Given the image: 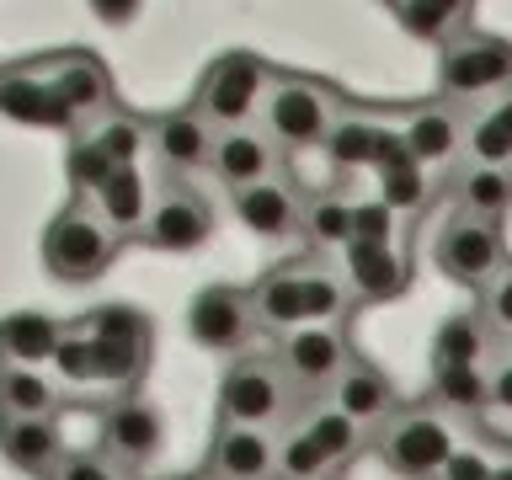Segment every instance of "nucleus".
Returning a JSON list of instances; mask_svg holds the SVG:
<instances>
[{"mask_svg":"<svg viewBox=\"0 0 512 480\" xmlns=\"http://www.w3.org/2000/svg\"><path fill=\"white\" fill-rule=\"evenodd\" d=\"M86 134L102 144V150L118 160V166H134V160L150 150V128H144V118H134V112H118V107H112L107 118H96Z\"/></svg>","mask_w":512,"mask_h":480,"instance_id":"34","label":"nucleus"},{"mask_svg":"<svg viewBox=\"0 0 512 480\" xmlns=\"http://www.w3.org/2000/svg\"><path fill=\"white\" fill-rule=\"evenodd\" d=\"M235 214H240V224H246L251 235L283 240V235H294V230H299L304 198L283 182V176H267V182H256V187H246V192H235Z\"/></svg>","mask_w":512,"mask_h":480,"instance_id":"20","label":"nucleus"},{"mask_svg":"<svg viewBox=\"0 0 512 480\" xmlns=\"http://www.w3.org/2000/svg\"><path fill=\"white\" fill-rule=\"evenodd\" d=\"M400 139H406V155L416 166H443V160H454L464 150V123L448 102H422L406 112Z\"/></svg>","mask_w":512,"mask_h":480,"instance_id":"19","label":"nucleus"},{"mask_svg":"<svg viewBox=\"0 0 512 480\" xmlns=\"http://www.w3.org/2000/svg\"><path fill=\"white\" fill-rule=\"evenodd\" d=\"M336 118H342V102H336V91L326 80L272 70V86L262 102V128L272 134L278 150H315V144H326Z\"/></svg>","mask_w":512,"mask_h":480,"instance_id":"3","label":"nucleus"},{"mask_svg":"<svg viewBox=\"0 0 512 480\" xmlns=\"http://www.w3.org/2000/svg\"><path fill=\"white\" fill-rule=\"evenodd\" d=\"M491 480H512V454H502V459L491 464Z\"/></svg>","mask_w":512,"mask_h":480,"instance_id":"45","label":"nucleus"},{"mask_svg":"<svg viewBox=\"0 0 512 480\" xmlns=\"http://www.w3.org/2000/svg\"><path fill=\"white\" fill-rule=\"evenodd\" d=\"M438 86L443 102H486L512 91V43L475 27L454 32L438 54Z\"/></svg>","mask_w":512,"mask_h":480,"instance_id":"5","label":"nucleus"},{"mask_svg":"<svg viewBox=\"0 0 512 480\" xmlns=\"http://www.w3.org/2000/svg\"><path fill=\"white\" fill-rule=\"evenodd\" d=\"M331 470H342L326 448H320L310 432H304V422L299 427H288V438L278 443V475L283 480H326Z\"/></svg>","mask_w":512,"mask_h":480,"instance_id":"35","label":"nucleus"},{"mask_svg":"<svg viewBox=\"0 0 512 480\" xmlns=\"http://www.w3.org/2000/svg\"><path fill=\"white\" fill-rule=\"evenodd\" d=\"M150 128V155L166 166V176H182V171H198L214 160V128H208L192 107L182 112H160V118H144Z\"/></svg>","mask_w":512,"mask_h":480,"instance_id":"16","label":"nucleus"},{"mask_svg":"<svg viewBox=\"0 0 512 480\" xmlns=\"http://www.w3.org/2000/svg\"><path fill=\"white\" fill-rule=\"evenodd\" d=\"M352 214H358V203L336 198V192H320V198H304L299 230L310 235L315 246H347L352 240Z\"/></svg>","mask_w":512,"mask_h":480,"instance_id":"32","label":"nucleus"},{"mask_svg":"<svg viewBox=\"0 0 512 480\" xmlns=\"http://www.w3.org/2000/svg\"><path fill=\"white\" fill-rule=\"evenodd\" d=\"M176 480H214V475H208V470H198V475H176Z\"/></svg>","mask_w":512,"mask_h":480,"instance_id":"46","label":"nucleus"},{"mask_svg":"<svg viewBox=\"0 0 512 480\" xmlns=\"http://www.w3.org/2000/svg\"><path fill=\"white\" fill-rule=\"evenodd\" d=\"M267 86H272V64L246 54V48H230V54L208 59L203 75H198V91H192V112L224 134V128H246L262 118V102H267Z\"/></svg>","mask_w":512,"mask_h":480,"instance_id":"2","label":"nucleus"},{"mask_svg":"<svg viewBox=\"0 0 512 480\" xmlns=\"http://www.w3.org/2000/svg\"><path fill=\"white\" fill-rule=\"evenodd\" d=\"M432 390H438V400H448V406H459V411L486 406V400H491L486 363H480V368H443V374H432Z\"/></svg>","mask_w":512,"mask_h":480,"instance_id":"38","label":"nucleus"},{"mask_svg":"<svg viewBox=\"0 0 512 480\" xmlns=\"http://www.w3.org/2000/svg\"><path fill=\"white\" fill-rule=\"evenodd\" d=\"M208 235H214V214H208V203L192 187H176L166 176V192L150 198V214H144L139 240H144V246H155V251H198Z\"/></svg>","mask_w":512,"mask_h":480,"instance_id":"13","label":"nucleus"},{"mask_svg":"<svg viewBox=\"0 0 512 480\" xmlns=\"http://www.w3.org/2000/svg\"><path fill=\"white\" fill-rule=\"evenodd\" d=\"M491 454H486V448H454V454H448L443 459V470H438V480H491Z\"/></svg>","mask_w":512,"mask_h":480,"instance_id":"40","label":"nucleus"},{"mask_svg":"<svg viewBox=\"0 0 512 480\" xmlns=\"http://www.w3.org/2000/svg\"><path fill=\"white\" fill-rule=\"evenodd\" d=\"M331 390H336L331 406L342 411V416H352L358 427H374V422H384V416H390V406H395L390 379H384L374 363H358V358H352V363L342 368V379H336Z\"/></svg>","mask_w":512,"mask_h":480,"instance_id":"23","label":"nucleus"},{"mask_svg":"<svg viewBox=\"0 0 512 480\" xmlns=\"http://www.w3.org/2000/svg\"><path fill=\"white\" fill-rule=\"evenodd\" d=\"M54 411H59V390L38 368L0 363V416H54Z\"/></svg>","mask_w":512,"mask_h":480,"instance_id":"27","label":"nucleus"},{"mask_svg":"<svg viewBox=\"0 0 512 480\" xmlns=\"http://www.w3.org/2000/svg\"><path fill=\"white\" fill-rule=\"evenodd\" d=\"M491 400H496V406H507V411H512V363H507L502 374L491 379Z\"/></svg>","mask_w":512,"mask_h":480,"instance_id":"44","label":"nucleus"},{"mask_svg":"<svg viewBox=\"0 0 512 480\" xmlns=\"http://www.w3.org/2000/svg\"><path fill=\"white\" fill-rule=\"evenodd\" d=\"M486 326H502V331H512V267H502L496 278L486 283Z\"/></svg>","mask_w":512,"mask_h":480,"instance_id":"42","label":"nucleus"},{"mask_svg":"<svg viewBox=\"0 0 512 480\" xmlns=\"http://www.w3.org/2000/svg\"><path fill=\"white\" fill-rule=\"evenodd\" d=\"M342 262H347L352 299H368V304L406 294V283H411V262L395 240H347Z\"/></svg>","mask_w":512,"mask_h":480,"instance_id":"15","label":"nucleus"},{"mask_svg":"<svg viewBox=\"0 0 512 480\" xmlns=\"http://www.w3.org/2000/svg\"><path fill=\"white\" fill-rule=\"evenodd\" d=\"M464 150L475 166H512V91L491 96L475 112V123L464 128Z\"/></svg>","mask_w":512,"mask_h":480,"instance_id":"25","label":"nucleus"},{"mask_svg":"<svg viewBox=\"0 0 512 480\" xmlns=\"http://www.w3.org/2000/svg\"><path fill=\"white\" fill-rule=\"evenodd\" d=\"M43 59H48V75H54L59 102L75 118V134H86L96 118H107L112 112V75L102 59L86 54V48H59V54H43Z\"/></svg>","mask_w":512,"mask_h":480,"instance_id":"12","label":"nucleus"},{"mask_svg":"<svg viewBox=\"0 0 512 480\" xmlns=\"http://www.w3.org/2000/svg\"><path fill=\"white\" fill-rule=\"evenodd\" d=\"M432 262H438V272H443L448 283H459V288H486L496 272L507 267L502 224L475 219V214H459V219L438 235V246H432Z\"/></svg>","mask_w":512,"mask_h":480,"instance_id":"8","label":"nucleus"},{"mask_svg":"<svg viewBox=\"0 0 512 480\" xmlns=\"http://www.w3.org/2000/svg\"><path fill=\"white\" fill-rule=\"evenodd\" d=\"M91 203H96V214L112 224V235L123 240V235H139L144 230V214H150V187H144L139 166H118Z\"/></svg>","mask_w":512,"mask_h":480,"instance_id":"24","label":"nucleus"},{"mask_svg":"<svg viewBox=\"0 0 512 480\" xmlns=\"http://www.w3.org/2000/svg\"><path fill=\"white\" fill-rule=\"evenodd\" d=\"M43 480H118L107 470L102 459H91V454H70V448H59V459L48 464V475Z\"/></svg>","mask_w":512,"mask_h":480,"instance_id":"41","label":"nucleus"},{"mask_svg":"<svg viewBox=\"0 0 512 480\" xmlns=\"http://www.w3.org/2000/svg\"><path fill=\"white\" fill-rule=\"evenodd\" d=\"M379 128L374 118H363V112H342V118L331 123V134H326V150L342 171H358V166H374V144H379Z\"/></svg>","mask_w":512,"mask_h":480,"instance_id":"30","label":"nucleus"},{"mask_svg":"<svg viewBox=\"0 0 512 480\" xmlns=\"http://www.w3.org/2000/svg\"><path fill=\"white\" fill-rule=\"evenodd\" d=\"M96 22H107V27H128V22H139V11H144V0H86Z\"/></svg>","mask_w":512,"mask_h":480,"instance_id":"43","label":"nucleus"},{"mask_svg":"<svg viewBox=\"0 0 512 480\" xmlns=\"http://www.w3.org/2000/svg\"><path fill=\"white\" fill-rule=\"evenodd\" d=\"M187 331H192V342L208 347V352H240V347H251V336L262 326H256V310H251L246 288L208 283L187 310Z\"/></svg>","mask_w":512,"mask_h":480,"instance_id":"11","label":"nucleus"},{"mask_svg":"<svg viewBox=\"0 0 512 480\" xmlns=\"http://www.w3.org/2000/svg\"><path fill=\"white\" fill-rule=\"evenodd\" d=\"M294 406V384H288L278 358H240L219 384V427H272Z\"/></svg>","mask_w":512,"mask_h":480,"instance_id":"6","label":"nucleus"},{"mask_svg":"<svg viewBox=\"0 0 512 480\" xmlns=\"http://www.w3.org/2000/svg\"><path fill=\"white\" fill-rule=\"evenodd\" d=\"M246 294L262 331H294V326H310V320H331L336 326L352 304V283H342V272L310 256V262L262 272Z\"/></svg>","mask_w":512,"mask_h":480,"instance_id":"1","label":"nucleus"},{"mask_svg":"<svg viewBox=\"0 0 512 480\" xmlns=\"http://www.w3.org/2000/svg\"><path fill=\"white\" fill-rule=\"evenodd\" d=\"M304 432H310V438L326 448V454L336 459V464H347L352 454H358V443H363V427L352 422V416H342V411H310L304 416Z\"/></svg>","mask_w":512,"mask_h":480,"instance_id":"37","label":"nucleus"},{"mask_svg":"<svg viewBox=\"0 0 512 480\" xmlns=\"http://www.w3.org/2000/svg\"><path fill=\"white\" fill-rule=\"evenodd\" d=\"M352 240H395V214L379 198H363L352 214Z\"/></svg>","mask_w":512,"mask_h":480,"instance_id":"39","label":"nucleus"},{"mask_svg":"<svg viewBox=\"0 0 512 480\" xmlns=\"http://www.w3.org/2000/svg\"><path fill=\"white\" fill-rule=\"evenodd\" d=\"M59 427L54 416H0V454H6L22 475H48L59 459Z\"/></svg>","mask_w":512,"mask_h":480,"instance_id":"22","label":"nucleus"},{"mask_svg":"<svg viewBox=\"0 0 512 480\" xmlns=\"http://www.w3.org/2000/svg\"><path fill=\"white\" fill-rule=\"evenodd\" d=\"M64 171H70L75 198H96V192H102V182H107L112 171H118V160H112L91 134H70V155H64Z\"/></svg>","mask_w":512,"mask_h":480,"instance_id":"36","label":"nucleus"},{"mask_svg":"<svg viewBox=\"0 0 512 480\" xmlns=\"http://www.w3.org/2000/svg\"><path fill=\"white\" fill-rule=\"evenodd\" d=\"M480 363H486V320H470V315L443 320L438 336H432V374H443V368H480Z\"/></svg>","mask_w":512,"mask_h":480,"instance_id":"28","label":"nucleus"},{"mask_svg":"<svg viewBox=\"0 0 512 480\" xmlns=\"http://www.w3.org/2000/svg\"><path fill=\"white\" fill-rule=\"evenodd\" d=\"M0 118L27 123V128H54V134H75V118L59 102L48 59H16L0 70Z\"/></svg>","mask_w":512,"mask_h":480,"instance_id":"10","label":"nucleus"},{"mask_svg":"<svg viewBox=\"0 0 512 480\" xmlns=\"http://www.w3.org/2000/svg\"><path fill=\"white\" fill-rule=\"evenodd\" d=\"M166 443V427H160V411L150 400H118L107 406V422H102V454H112L128 470L150 464Z\"/></svg>","mask_w":512,"mask_h":480,"instance_id":"17","label":"nucleus"},{"mask_svg":"<svg viewBox=\"0 0 512 480\" xmlns=\"http://www.w3.org/2000/svg\"><path fill=\"white\" fill-rule=\"evenodd\" d=\"M379 203L390 208V214H416V208L427 203V166H416V160L400 150L395 160H379Z\"/></svg>","mask_w":512,"mask_h":480,"instance_id":"31","label":"nucleus"},{"mask_svg":"<svg viewBox=\"0 0 512 480\" xmlns=\"http://www.w3.org/2000/svg\"><path fill=\"white\" fill-rule=\"evenodd\" d=\"M454 448H459L454 427L438 411H400V416H390V427L379 438V459H384V470H395L406 480H438L443 459Z\"/></svg>","mask_w":512,"mask_h":480,"instance_id":"7","label":"nucleus"},{"mask_svg":"<svg viewBox=\"0 0 512 480\" xmlns=\"http://www.w3.org/2000/svg\"><path fill=\"white\" fill-rule=\"evenodd\" d=\"M278 363L294 390H331L342 379V368L352 363V347L342 326L331 320H310V326H294L283 331V347H278Z\"/></svg>","mask_w":512,"mask_h":480,"instance_id":"9","label":"nucleus"},{"mask_svg":"<svg viewBox=\"0 0 512 480\" xmlns=\"http://www.w3.org/2000/svg\"><path fill=\"white\" fill-rule=\"evenodd\" d=\"M459 203L464 214L502 224V214L512 208V166H470L459 182Z\"/></svg>","mask_w":512,"mask_h":480,"instance_id":"29","label":"nucleus"},{"mask_svg":"<svg viewBox=\"0 0 512 480\" xmlns=\"http://www.w3.org/2000/svg\"><path fill=\"white\" fill-rule=\"evenodd\" d=\"M118 256V235L112 224L96 214V203L75 198L70 208H59L43 230V267L54 272L59 283H91L102 278Z\"/></svg>","mask_w":512,"mask_h":480,"instance_id":"4","label":"nucleus"},{"mask_svg":"<svg viewBox=\"0 0 512 480\" xmlns=\"http://www.w3.org/2000/svg\"><path fill=\"white\" fill-rule=\"evenodd\" d=\"M208 475L214 480H272L278 475V443L262 427H219L208 443Z\"/></svg>","mask_w":512,"mask_h":480,"instance_id":"18","label":"nucleus"},{"mask_svg":"<svg viewBox=\"0 0 512 480\" xmlns=\"http://www.w3.org/2000/svg\"><path fill=\"white\" fill-rule=\"evenodd\" d=\"M70 331L80 336H96V342H134V347H150V320L128 304H102V310L80 315V320H64Z\"/></svg>","mask_w":512,"mask_h":480,"instance_id":"33","label":"nucleus"},{"mask_svg":"<svg viewBox=\"0 0 512 480\" xmlns=\"http://www.w3.org/2000/svg\"><path fill=\"white\" fill-rule=\"evenodd\" d=\"M470 6L475 0H395V16L411 38H432L448 43L454 32L470 27Z\"/></svg>","mask_w":512,"mask_h":480,"instance_id":"26","label":"nucleus"},{"mask_svg":"<svg viewBox=\"0 0 512 480\" xmlns=\"http://www.w3.org/2000/svg\"><path fill=\"white\" fill-rule=\"evenodd\" d=\"M64 347V320L38 315V310H16L0 320V363L16 368H43L54 363Z\"/></svg>","mask_w":512,"mask_h":480,"instance_id":"21","label":"nucleus"},{"mask_svg":"<svg viewBox=\"0 0 512 480\" xmlns=\"http://www.w3.org/2000/svg\"><path fill=\"white\" fill-rule=\"evenodd\" d=\"M208 166H214V176L230 192H246L256 182H267V176H278L283 150L272 144L267 128L246 123V128H224V134H214V160H208Z\"/></svg>","mask_w":512,"mask_h":480,"instance_id":"14","label":"nucleus"}]
</instances>
